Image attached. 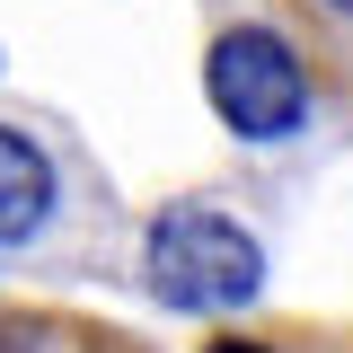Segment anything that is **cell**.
<instances>
[{
	"label": "cell",
	"mask_w": 353,
	"mask_h": 353,
	"mask_svg": "<svg viewBox=\"0 0 353 353\" xmlns=\"http://www.w3.org/2000/svg\"><path fill=\"white\" fill-rule=\"evenodd\" d=\"M203 88H212V115L248 141H283L309 115V62L274 27H230L203 53Z\"/></svg>",
	"instance_id": "2"
},
{
	"label": "cell",
	"mask_w": 353,
	"mask_h": 353,
	"mask_svg": "<svg viewBox=\"0 0 353 353\" xmlns=\"http://www.w3.org/2000/svg\"><path fill=\"white\" fill-rule=\"evenodd\" d=\"M203 353H265V345H248V336H221V345H203Z\"/></svg>",
	"instance_id": "6"
},
{
	"label": "cell",
	"mask_w": 353,
	"mask_h": 353,
	"mask_svg": "<svg viewBox=\"0 0 353 353\" xmlns=\"http://www.w3.org/2000/svg\"><path fill=\"white\" fill-rule=\"evenodd\" d=\"M0 353H132L115 345L106 327H88V318H62V309H27V318H0Z\"/></svg>",
	"instance_id": "4"
},
{
	"label": "cell",
	"mask_w": 353,
	"mask_h": 353,
	"mask_svg": "<svg viewBox=\"0 0 353 353\" xmlns=\"http://www.w3.org/2000/svg\"><path fill=\"white\" fill-rule=\"evenodd\" d=\"M44 212H53V159L0 124V239H36Z\"/></svg>",
	"instance_id": "3"
},
{
	"label": "cell",
	"mask_w": 353,
	"mask_h": 353,
	"mask_svg": "<svg viewBox=\"0 0 353 353\" xmlns=\"http://www.w3.org/2000/svg\"><path fill=\"white\" fill-rule=\"evenodd\" d=\"M256 283H265V248L230 212H212V203H168V212L150 221V292L168 309H194V318L248 309Z\"/></svg>",
	"instance_id": "1"
},
{
	"label": "cell",
	"mask_w": 353,
	"mask_h": 353,
	"mask_svg": "<svg viewBox=\"0 0 353 353\" xmlns=\"http://www.w3.org/2000/svg\"><path fill=\"white\" fill-rule=\"evenodd\" d=\"M309 18V53H318V71L353 97V0H301Z\"/></svg>",
	"instance_id": "5"
}]
</instances>
